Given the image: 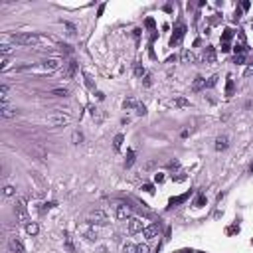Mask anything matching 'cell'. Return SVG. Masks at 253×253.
<instances>
[{"label": "cell", "mask_w": 253, "mask_h": 253, "mask_svg": "<svg viewBox=\"0 0 253 253\" xmlns=\"http://www.w3.org/2000/svg\"><path fill=\"white\" fill-rule=\"evenodd\" d=\"M44 121L47 125H52V127H66V125H69L71 117L66 115V113H61V111H56V113H52V115H47Z\"/></svg>", "instance_id": "obj_1"}, {"label": "cell", "mask_w": 253, "mask_h": 253, "mask_svg": "<svg viewBox=\"0 0 253 253\" xmlns=\"http://www.w3.org/2000/svg\"><path fill=\"white\" fill-rule=\"evenodd\" d=\"M10 42L16 46H34L40 42V38L36 34H12L10 36Z\"/></svg>", "instance_id": "obj_2"}, {"label": "cell", "mask_w": 253, "mask_h": 253, "mask_svg": "<svg viewBox=\"0 0 253 253\" xmlns=\"http://www.w3.org/2000/svg\"><path fill=\"white\" fill-rule=\"evenodd\" d=\"M113 208H115V216H117V219H129V218H133V216H131L133 210H131V206H129V204H125V202H117Z\"/></svg>", "instance_id": "obj_3"}, {"label": "cell", "mask_w": 253, "mask_h": 253, "mask_svg": "<svg viewBox=\"0 0 253 253\" xmlns=\"http://www.w3.org/2000/svg\"><path fill=\"white\" fill-rule=\"evenodd\" d=\"M87 222L89 224H107V214L103 210H93L87 214Z\"/></svg>", "instance_id": "obj_4"}, {"label": "cell", "mask_w": 253, "mask_h": 253, "mask_svg": "<svg viewBox=\"0 0 253 253\" xmlns=\"http://www.w3.org/2000/svg\"><path fill=\"white\" fill-rule=\"evenodd\" d=\"M127 228H129L131 233H138V231H142L147 225H144V222L141 218H129L127 219Z\"/></svg>", "instance_id": "obj_5"}, {"label": "cell", "mask_w": 253, "mask_h": 253, "mask_svg": "<svg viewBox=\"0 0 253 253\" xmlns=\"http://www.w3.org/2000/svg\"><path fill=\"white\" fill-rule=\"evenodd\" d=\"M184 34H186V26H184V24H180L178 28L174 30L172 38H170V46H172V47H174V46H178L180 42H182V38H184Z\"/></svg>", "instance_id": "obj_6"}, {"label": "cell", "mask_w": 253, "mask_h": 253, "mask_svg": "<svg viewBox=\"0 0 253 253\" xmlns=\"http://www.w3.org/2000/svg\"><path fill=\"white\" fill-rule=\"evenodd\" d=\"M61 60L60 57H50V60H46L44 63H42V67L46 69V71H56V69H60L61 67Z\"/></svg>", "instance_id": "obj_7"}, {"label": "cell", "mask_w": 253, "mask_h": 253, "mask_svg": "<svg viewBox=\"0 0 253 253\" xmlns=\"http://www.w3.org/2000/svg\"><path fill=\"white\" fill-rule=\"evenodd\" d=\"M158 231H160V225H158V224L147 225V228L142 229V237H144V239H154V237L158 235Z\"/></svg>", "instance_id": "obj_8"}, {"label": "cell", "mask_w": 253, "mask_h": 253, "mask_svg": "<svg viewBox=\"0 0 253 253\" xmlns=\"http://www.w3.org/2000/svg\"><path fill=\"white\" fill-rule=\"evenodd\" d=\"M8 247H10V251H12V253H24V251H26L24 243H22L18 237H10V239H8Z\"/></svg>", "instance_id": "obj_9"}, {"label": "cell", "mask_w": 253, "mask_h": 253, "mask_svg": "<svg viewBox=\"0 0 253 253\" xmlns=\"http://www.w3.org/2000/svg\"><path fill=\"white\" fill-rule=\"evenodd\" d=\"M16 216H18L20 222H28V212H26V206H24V200H18L16 202Z\"/></svg>", "instance_id": "obj_10"}, {"label": "cell", "mask_w": 253, "mask_h": 253, "mask_svg": "<svg viewBox=\"0 0 253 253\" xmlns=\"http://www.w3.org/2000/svg\"><path fill=\"white\" fill-rule=\"evenodd\" d=\"M75 71H77V61H67L66 63V69H63V77L66 79H71L73 75H75Z\"/></svg>", "instance_id": "obj_11"}, {"label": "cell", "mask_w": 253, "mask_h": 253, "mask_svg": "<svg viewBox=\"0 0 253 253\" xmlns=\"http://www.w3.org/2000/svg\"><path fill=\"white\" fill-rule=\"evenodd\" d=\"M214 60H216V50H214L212 46H208L206 50H204V61L206 63H214Z\"/></svg>", "instance_id": "obj_12"}, {"label": "cell", "mask_w": 253, "mask_h": 253, "mask_svg": "<svg viewBox=\"0 0 253 253\" xmlns=\"http://www.w3.org/2000/svg\"><path fill=\"white\" fill-rule=\"evenodd\" d=\"M0 115H2L4 119H12V117H16V109H12V107H8V105H2L0 107Z\"/></svg>", "instance_id": "obj_13"}, {"label": "cell", "mask_w": 253, "mask_h": 253, "mask_svg": "<svg viewBox=\"0 0 253 253\" xmlns=\"http://www.w3.org/2000/svg\"><path fill=\"white\" fill-rule=\"evenodd\" d=\"M190 194L192 192H186V194H182V196H176V198H170V206H178V204H184L186 200H188V198H190Z\"/></svg>", "instance_id": "obj_14"}, {"label": "cell", "mask_w": 253, "mask_h": 253, "mask_svg": "<svg viewBox=\"0 0 253 253\" xmlns=\"http://www.w3.org/2000/svg\"><path fill=\"white\" fill-rule=\"evenodd\" d=\"M8 99H10V87L2 85L0 87V101H2V105H8Z\"/></svg>", "instance_id": "obj_15"}, {"label": "cell", "mask_w": 253, "mask_h": 253, "mask_svg": "<svg viewBox=\"0 0 253 253\" xmlns=\"http://www.w3.org/2000/svg\"><path fill=\"white\" fill-rule=\"evenodd\" d=\"M228 147H229L228 137H218V138H216V150H225Z\"/></svg>", "instance_id": "obj_16"}, {"label": "cell", "mask_w": 253, "mask_h": 253, "mask_svg": "<svg viewBox=\"0 0 253 253\" xmlns=\"http://www.w3.org/2000/svg\"><path fill=\"white\" fill-rule=\"evenodd\" d=\"M182 61L184 63H196V56H194L190 50H184L182 52Z\"/></svg>", "instance_id": "obj_17"}, {"label": "cell", "mask_w": 253, "mask_h": 253, "mask_svg": "<svg viewBox=\"0 0 253 253\" xmlns=\"http://www.w3.org/2000/svg\"><path fill=\"white\" fill-rule=\"evenodd\" d=\"M235 93V83H233V77H228V83H225V97H231Z\"/></svg>", "instance_id": "obj_18"}, {"label": "cell", "mask_w": 253, "mask_h": 253, "mask_svg": "<svg viewBox=\"0 0 253 253\" xmlns=\"http://www.w3.org/2000/svg\"><path fill=\"white\" fill-rule=\"evenodd\" d=\"M204 87H206V79H204V77H196V79H194V83H192V89L194 91H202Z\"/></svg>", "instance_id": "obj_19"}, {"label": "cell", "mask_w": 253, "mask_h": 253, "mask_svg": "<svg viewBox=\"0 0 253 253\" xmlns=\"http://www.w3.org/2000/svg\"><path fill=\"white\" fill-rule=\"evenodd\" d=\"M26 231H28L30 235H36L38 231H40V228H38L36 222H30V224H26Z\"/></svg>", "instance_id": "obj_20"}, {"label": "cell", "mask_w": 253, "mask_h": 253, "mask_svg": "<svg viewBox=\"0 0 253 253\" xmlns=\"http://www.w3.org/2000/svg\"><path fill=\"white\" fill-rule=\"evenodd\" d=\"M50 95H53V97H66V95H69V89L67 87H60V89H53Z\"/></svg>", "instance_id": "obj_21"}, {"label": "cell", "mask_w": 253, "mask_h": 253, "mask_svg": "<svg viewBox=\"0 0 253 253\" xmlns=\"http://www.w3.org/2000/svg\"><path fill=\"white\" fill-rule=\"evenodd\" d=\"M231 36H233V30H229V28H225V30H224V34H222V44H229V40H231Z\"/></svg>", "instance_id": "obj_22"}, {"label": "cell", "mask_w": 253, "mask_h": 253, "mask_svg": "<svg viewBox=\"0 0 253 253\" xmlns=\"http://www.w3.org/2000/svg\"><path fill=\"white\" fill-rule=\"evenodd\" d=\"M2 194H4V198H12V196H16V188L14 186H4Z\"/></svg>", "instance_id": "obj_23"}, {"label": "cell", "mask_w": 253, "mask_h": 253, "mask_svg": "<svg viewBox=\"0 0 253 253\" xmlns=\"http://www.w3.org/2000/svg\"><path fill=\"white\" fill-rule=\"evenodd\" d=\"M133 164H134V150H129L127 160H125V166H127V168H131Z\"/></svg>", "instance_id": "obj_24"}, {"label": "cell", "mask_w": 253, "mask_h": 253, "mask_svg": "<svg viewBox=\"0 0 253 253\" xmlns=\"http://www.w3.org/2000/svg\"><path fill=\"white\" fill-rule=\"evenodd\" d=\"M63 241H66L67 251H69V253H73V251H75V247H73V243H71V239H69V235H67V233H63Z\"/></svg>", "instance_id": "obj_25"}, {"label": "cell", "mask_w": 253, "mask_h": 253, "mask_svg": "<svg viewBox=\"0 0 253 253\" xmlns=\"http://www.w3.org/2000/svg\"><path fill=\"white\" fill-rule=\"evenodd\" d=\"M81 141H83V134L75 131V133L71 134V142H73V144H81Z\"/></svg>", "instance_id": "obj_26"}, {"label": "cell", "mask_w": 253, "mask_h": 253, "mask_svg": "<svg viewBox=\"0 0 253 253\" xmlns=\"http://www.w3.org/2000/svg\"><path fill=\"white\" fill-rule=\"evenodd\" d=\"M10 66V57L8 56H2V63H0V71H6Z\"/></svg>", "instance_id": "obj_27"}, {"label": "cell", "mask_w": 253, "mask_h": 253, "mask_svg": "<svg viewBox=\"0 0 253 253\" xmlns=\"http://www.w3.org/2000/svg\"><path fill=\"white\" fill-rule=\"evenodd\" d=\"M174 105L176 107H188V105H190V101H186L184 97H178V99H174Z\"/></svg>", "instance_id": "obj_28"}, {"label": "cell", "mask_w": 253, "mask_h": 253, "mask_svg": "<svg viewBox=\"0 0 253 253\" xmlns=\"http://www.w3.org/2000/svg\"><path fill=\"white\" fill-rule=\"evenodd\" d=\"M123 107H125V109H133V107H134V109H137V107H138V103H137V101H134V99H127L125 103H123Z\"/></svg>", "instance_id": "obj_29"}, {"label": "cell", "mask_w": 253, "mask_h": 253, "mask_svg": "<svg viewBox=\"0 0 253 253\" xmlns=\"http://www.w3.org/2000/svg\"><path fill=\"white\" fill-rule=\"evenodd\" d=\"M91 117H93V119H95L97 123H101V121H103V115H101V113L97 111L95 107H93V109H91Z\"/></svg>", "instance_id": "obj_30"}, {"label": "cell", "mask_w": 253, "mask_h": 253, "mask_svg": "<svg viewBox=\"0 0 253 253\" xmlns=\"http://www.w3.org/2000/svg\"><path fill=\"white\" fill-rule=\"evenodd\" d=\"M204 204H206V196H204V194H200V196L196 198V202H194V206H196V208H202Z\"/></svg>", "instance_id": "obj_31"}, {"label": "cell", "mask_w": 253, "mask_h": 253, "mask_svg": "<svg viewBox=\"0 0 253 253\" xmlns=\"http://www.w3.org/2000/svg\"><path fill=\"white\" fill-rule=\"evenodd\" d=\"M123 253H137V245H133V243H127L125 247H123Z\"/></svg>", "instance_id": "obj_32"}, {"label": "cell", "mask_w": 253, "mask_h": 253, "mask_svg": "<svg viewBox=\"0 0 253 253\" xmlns=\"http://www.w3.org/2000/svg\"><path fill=\"white\" fill-rule=\"evenodd\" d=\"M63 26H66V30H67L69 36H75V26L71 22H63Z\"/></svg>", "instance_id": "obj_33"}, {"label": "cell", "mask_w": 253, "mask_h": 253, "mask_svg": "<svg viewBox=\"0 0 253 253\" xmlns=\"http://www.w3.org/2000/svg\"><path fill=\"white\" fill-rule=\"evenodd\" d=\"M186 178H188V176H186V172H178L176 176H172V180H174V182H184Z\"/></svg>", "instance_id": "obj_34"}, {"label": "cell", "mask_w": 253, "mask_h": 253, "mask_svg": "<svg viewBox=\"0 0 253 253\" xmlns=\"http://www.w3.org/2000/svg\"><path fill=\"white\" fill-rule=\"evenodd\" d=\"M134 75H137V77H142V75H144V67L141 66V63L134 66Z\"/></svg>", "instance_id": "obj_35"}, {"label": "cell", "mask_w": 253, "mask_h": 253, "mask_svg": "<svg viewBox=\"0 0 253 253\" xmlns=\"http://www.w3.org/2000/svg\"><path fill=\"white\" fill-rule=\"evenodd\" d=\"M113 144H115V148L119 150V148H121V144H123V134H117L115 141H113Z\"/></svg>", "instance_id": "obj_36"}, {"label": "cell", "mask_w": 253, "mask_h": 253, "mask_svg": "<svg viewBox=\"0 0 253 253\" xmlns=\"http://www.w3.org/2000/svg\"><path fill=\"white\" fill-rule=\"evenodd\" d=\"M83 77H85V85H87L89 89H93V87H95V85H93V79H91L87 73H83Z\"/></svg>", "instance_id": "obj_37"}, {"label": "cell", "mask_w": 253, "mask_h": 253, "mask_svg": "<svg viewBox=\"0 0 253 253\" xmlns=\"http://www.w3.org/2000/svg\"><path fill=\"white\" fill-rule=\"evenodd\" d=\"M10 50H12V47H10L8 44H2V46H0V52H2V56H8Z\"/></svg>", "instance_id": "obj_38"}, {"label": "cell", "mask_w": 253, "mask_h": 253, "mask_svg": "<svg viewBox=\"0 0 253 253\" xmlns=\"http://www.w3.org/2000/svg\"><path fill=\"white\" fill-rule=\"evenodd\" d=\"M137 253H150V247L148 245H138L137 247Z\"/></svg>", "instance_id": "obj_39"}, {"label": "cell", "mask_w": 253, "mask_h": 253, "mask_svg": "<svg viewBox=\"0 0 253 253\" xmlns=\"http://www.w3.org/2000/svg\"><path fill=\"white\" fill-rule=\"evenodd\" d=\"M142 190H144V192H148V194H154V186H152V184H144V186H142Z\"/></svg>", "instance_id": "obj_40"}, {"label": "cell", "mask_w": 253, "mask_h": 253, "mask_svg": "<svg viewBox=\"0 0 253 253\" xmlns=\"http://www.w3.org/2000/svg\"><path fill=\"white\" fill-rule=\"evenodd\" d=\"M216 81H218V75H214V77H210V81L206 83V87H214V85H216Z\"/></svg>", "instance_id": "obj_41"}, {"label": "cell", "mask_w": 253, "mask_h": 253, "mask_svg": "<svg viewBox=\"0 0 253 253\" xmlns=\"http://www.w3.org/2000/svg\"><path fill=\"white\" fill-rule=\"evenodd\" d=\"M137 113H138V115H147V107H144V105H138V107H137Z\"/></svg>", "instance_id": "obj_42"}, {"label": "cell", "mask_w": 253, "mask_h": 253, "mask_svg": "<svg viewBox=\"0 0 253 253\" xmlns=\"http://www.w3.org/2000/svg\"><path fill=\"white\" fill-rule=\"evenodd\" d=\"M233 61H235V63H243V61H245V53H241V56H235Z\"/></svg>", "instance_id": "obj_43"}, {"label": "cell", "mask_w": 253, "mask_h": 253, "mask_svg": "<svg viewBox=\"0 0 253 253\" xmlns=\"http://www.w3.org/2000/svg\"><path fill=\"white\" fill-rule=\"evenodd\" d=\"M147 28H150V30L154 28V20L152 18H147Z\"/></svg>", "instance_id": "obj_44"}, {"label": "cell", "mask_w": 253, "mask_h": 253, "mask_svg": "<svg viewBox=\"0 0 253 253\" xmlns=\"http://www.w3.org/2000/svg\"><path fill=\"white\" fill-rule=\"evenodd\" d=\"M154 180H156L158 184H160V182H164V174H156V176H154Z\"/></svg>", "instance_id": "obj_45"}, {"label": "cell", "mask_w": 253, "mask_h": 253, "mask_svg": "<svg viewBox=\"0 0 253 253\" xmlns=\"http://www.w3.org/2000/svg\"><path fill=\"white\" fill-rule=\"evenodd\" d=\"M245 75H247V77H249V75H253V66H249V67L245 69Z\"/></svg>", "instance_id": "obj_46"}, {"label": "cell", "mask_w": 253, "mask_h": 253, "mask_svg": "<svg viewBox=\"0 0 253 253\" xmlns=\"http://www.w3.org/2000/svg\"><path fill=\"white\" fill-rule=\"evenodd\" d=\"M231 47H229V44H222V52H229Z\"/></svg>", "instance_id": "obj_47"}, {"label": "cell", "mask_w": 253, "mask_h": 253, "mask_svg": "<svg viewBox=\"0 0 253 253\" xmlns=\"http://www.w3.org/2000/svg\"><path fill=\"white\" fill-rule=\"evenodd\" d=\"M138 38H141V30L137 28V30H134V40H138Z\"/></svg>", "instance_id": "obj_48"}, {"label": "cell", "mask_w": 253, "mask_h": 253, "mask_svg": "<svg viewBox=\"0 0 253 253\" xmlns=\"http://www.w3.org/2000/svg\"><path fill=\"white\" fill-rule=\"evenodd\" d=\"M249 6H251L249 2H243V4H241V8H243V10H249Z\"/></svg>", "instance_id": "obj_49"}, {"label": "cell", "mask_w": 253, "mask_h": 253, "mask_svg": "<svg viewBox=\"0 0 253 253\" xmlns=\"http://www.w3.org/2000/svg\"><path fill=\"white\" fill-rule=\"evenodd\" d=\"M144 85H147V87L150 85V75H147V77H144Z\"/></svg>", "instance_id": "obj_50"}, {"label": "cell", "mask_w": 253, "mask_h": 253, "mask_svg": "<svg viewBox=\"0 0 253 253\" xmlns=\"http://www.w3.org/2000/svg\"><path fill=\"white\" fill-rule=\"evenodd\" d=\"M180 253H192V251H188V249H184V251H180Z\"/></svg>", "instance_id": "obj_51"}]
</instances>
